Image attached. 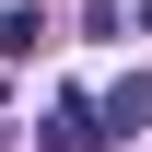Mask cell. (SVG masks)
<instances>
[{"mask_svg":"<svg viewBox=\"0 0 152 152\" xmlns=\"http://www.w3.org/2000/svg\"><path fill=\"white\" fill-rule=\"evenodd\" d=\"M94 129H105V152H117V140H140V129H152V70H129V82H117V94L94 105Z\"/></svg>","mask_w":152,"mask_h":152,"instance_id":"1","label":"cell"},{"mask_svg":"<svg viewBox=\"0 0 152 152\" xmlns=\"http://www.w3.org/2000/svg\"><path fill=\"white\" fill-rule=\"evenodd\" d=\"M35 152H105L94 105H82V94H58V105H47V129H35Z\"/></svg>","mask_w":152,"mask_h":152,"instance_id":"2","label":"cell"},{"mask_svg":"<svg viewBox=\"0 0 152 152\" xmlns=\"http://www.w3.org/2000/svg\"><path fill=\"white\" fill-rule=\"evenodd\" d=\"M47 47V0H0V58H35Z\"/></svg>","mask_w":152,"mask_h":152,"instance_id":"3","label":"cell"}]
</instances>
